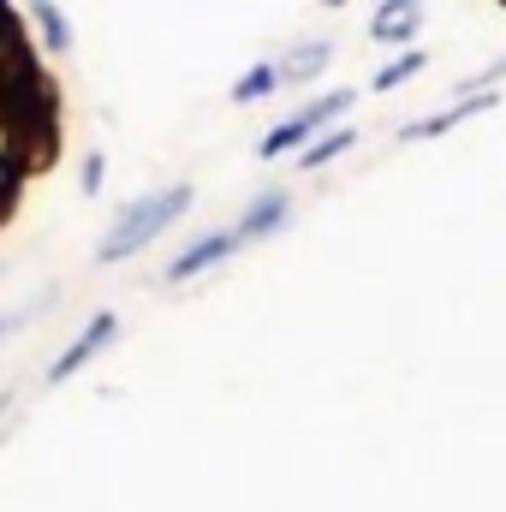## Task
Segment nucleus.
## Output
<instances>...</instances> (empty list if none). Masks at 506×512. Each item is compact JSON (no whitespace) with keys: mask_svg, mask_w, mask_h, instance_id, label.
Wrapping results in <instances>:
<instances>
[{"mask_svg":"<svg viewBox=\"0 0 506 512\" xmlns=\"http://www.w3.org/2000/svg\"><path fill=\"white\" fill-rule=\"evenodd\" d=\"M328 54H334L328 42H304V48H292V60L274 66V72H280V84H304V78H316V72L328 66Z\"/></svg>","mask_w":506,"mask_h":512,"instance_id":"6e6552de","label":"nucleus"},{"mask_svg":"<svg viewBox=\"0 0 506 512\" xmlns=\"http://www.w3.org/2000/svg\"><path fill=\"white\" fill-rule=\"evenodd\" d=\"M352 143H358V131H352V126L328 131V137H316V143H310V149H304V155H298V167H304V173H316V167H328V161H334V155H346V149H352Z\"/></svg>","mask_w":506,"mask_h":512,"instance_id":"1a4fd4ad","label":"nucleus"},{"mask_svg":"<svg viewBox=\"0 0 506 512\" xmlns=\"http://www.w3.org/2000/svg\"><path fill=\"white\" fill-rule=\"evenodd\" d=\"M417 72H423V54H417V48H405L393 66H381V72H376V90H399V84H405V78H417Z\"/></svg>","mask_w":506,"mask_h":512,"instance_id":"f8f14e48","label":"nucleus"},{"mask_svg":"<svg viewBox=\"0 0 506 512\" xmlns=\"http://www.w3.org/2000/svg\"><path fill=\"white\" fill-rule=\"evenodd\" d=\"M197 197H191V185H167V191H155V197H143V203H131L126 215L108 227V239H102V251H96V262H126V256H137L143 245H155L185 209H191Z\"/></svg>","mask_w":506,"mask_h":512,"instance_id":"f257e3e1","label":"nucleus"},{"mask_svg":"<svg viewBox=\"0 0 506 512\" xmlns=\"http://www.w3.org/2000/svg\"><path fill=\"white\" fill-rule=\"evenodd\" d=\"M274 84H280V72H274V66L262 60V66H251V72H245V78L233 84V102H262V96H268Z\"/></svg>","mask_w":506,"mask_h":512,"instance_id":"9b49d317","label":"nucleus"},{"mask_svg":"<svg viewBox=\"0 0 506 512\" xmlns=\"http://www.w3.org/2000/svg\"><path fill=\"white\" fill-rule=\"evenodd\" d=\"M286 221H292V197H286V191H262V197H256L251 209L239 215V227H233V239H239V245H256V239H268V233H280Z\"/></svg>","mask_w":506,"mask_h":512,"instance_id":"39448f33","label":"nucleus"},{"mask_svg":"<svg viewBox=\"0 0 506 512\" xmlns=\"http://www.w3.org/2000/svg\"><path fill=\"white\" fill-rule=\"evenodd\" d=\"M36 30H42V42H48V54H54V60H66V54H72V24H66V12H60V6H36Z\"/></svg>","mask_w":506,"mask_h":512,"instance_id":"9d476101","label":"nucleus"},{"mask_svg":"<svg viewBox=\"0 0 506 512\" xmlns=\"http://www.w3.org/2000/svg\"><path fill=\"white\" fill-rule=\"evenodd\" d=\"M18 322H24V316H0V334H12V328H18Z\"/></svg>","mask_w":506,"mask_h":512,"instance_id":"4468645a","label":"nucleus"},{"mask_svg":"<svg viewBox=\"0 0 506 512\" xmlns=\"http://www.w3.org/2000/svg\"><path fill=\"white\" fill-rule=\"evenodd\" d=\"M114 334H120V316H114V310H96V316L78 328V340H72V346L48 364V382H72V376H78V370H84V364H90V358L114 340Z\"/></svg>","mask_w":506,"mask_h":512,"instance_id":"7ed1b4c3","label":"nucleus"},{"mask_svg":"<svg viewBox=\"0 0 506 512\" xmlns=\"http://www.w3.org/2000/svg\"><path fill=\"white\" fill-rule=\"evenodd\" d=\"M102 179H108V155H90V161H84V191L96 197V191H102Z\"/></svg>","mask_w":506,"mask_h":512,"instance_id":"ddd939ff","label":"nucleus"},{"mask_svg":"<svg viewBox=\"0 0 506 512\" xmlns=\"http://www.w3.org/2000/svg\"><path fill=\"white\" fill-rule=\"evenodd\" d=\"M417 30H423V6H405V0L399 6H381L376 18H370V36L376 42H411Z\"/></svg>","mask_w":506,"mask_h":512,"instance_id":"0eeeda50","label":"nucleus"},{"mask_svg":"<svg viewBox=\"0 0 506 512\" xmlns=\"http://www.w3.org/2000/svg\"><path fill=\"white\" fill-rule=\"evenodd\" d=\"M352 102H358V90H334V96H322V102L298 108L292 120H280V126L262 137V155H268V161H280L286 149H298V143H316V131L334 126V120H340V114H346Z\"/></svg>","mask_w":506,"mask_h":512,"instance_id":"f03ea898","label":"nucleus"},{"mask_svg":"<svg viewBox=\"0 0 506 512\" xmlns=\"http://www.w3.org/2000/svg\"><path fill=\"white\" fill-rule=\"evenodd\" d=\"M239 251V239H233V227H221V233H209V239H197L191 251H179L167 262V280L173 286H185V280H197L203 268H215V262H227V256Z\"/></svg>","mask_w":506,"mask_h":512,"instance_id":"20e7f679","label":"nucleus"},{"mask_svg":"<svg viewBox=\"0 0 506 512\" xmlns=\"http://www.w3.org/2000/svg\"><path fill=\"white\" fill-rule=\"evenodd\" d=\"M489 108H501V96H459L453 108H441V114H429V120H411V126L399 131L405 143H423V137H447L453 126H465L471 114H489Z\"/></svg>","mask_w":506,"mask_h":512,"instance_id":"423d86ee","label":"nucleus"}]
</instances>
